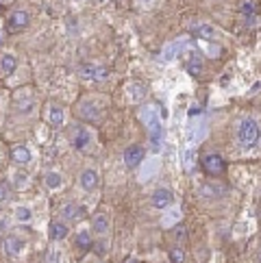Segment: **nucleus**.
<instances>
[{
    "instance_id": "nucleus-1",
    "label": "nucleus",
    "mask_w": 261,
    "mask_h": 263,
    "mask_svg": "<svg viewBox=\"0 0 261 263\" xmlns=\"http://www.w3.org/2000/svg\"><path fill=\"white\" fill-rule=\"evenodd\" d=\"M105 109H107L105 96H87V98H83L77 107H74V111H77L79 118L91 120V122H98L102 118V114H105Z\"/></svg>"
},
{
    "instance_id": "nucleus-2",
    "label": "nucleus",
    "mask_w": 261,
    "mask_h": 263,
    "mask_svg": "<svg viewBox=\"0 0 261 263\" xmlns=\"http://www.w3.org/2000/svg\"><path fill=\"white\" fill-rule=\"evenodd\" d=\"M142 120H144V124L148 126V130H151L153 146L159 148L161 139H163V126H161V116L157 114V107H155V105L144 107V109H142Z\"/></svg>"
},
{
    "instance_id": "nucleus-3",
    "label": "nucleus",
    "mask_w": 261,
    "mask_h": 263,
    "mask_svg": "<svg viewBox=\"0 0 261 263\" xmlns=\"http://www.w3.org/2000/svg\"><path fill=\"white\" fill-rule=\"evenodd\" d=\"M237 142L241 146H255L259 142V124L253 118H244L237 126Z\"/></svg>"
},
{
    "instance_id": "nucleus-4",
    "label": "nucleus",
    "mask_w": 261,
    "mask_h": 263,
    "mask_svg": "<svg viewBox=\"0 0 261 263\" xmlns=\"http://www.w3.org/2000/svg\"><path fill=\"white\" fill-rule=\"evenodd\" d=\"M29 22H31V13L26 11V9H17V11H13L11 17H9L7 29H9V33H20L29 26Z\"/></svg>"
},
{
    "instance_id": "nucleus-5",
    "label": "nucleus",
    "mask_w": 261,
    "mask_h": 263,
    "mask_svg": "<svg viewBox=\"0 0 261 263\" xmlns=\"http://www.w3.org/2000/svg\"><path fill=\"white\" fill-rule=\"evenodd\" d=\"M107 68L105 65H98V63H87L81 68V79L87 81V83H96V81H105L107 79Z\"/></svg>"
},
{
    "instance_id": "nucleus-6",
    "label": "nucleus",
    "mask_w": 261,
    "mask_h": 263,
    "mask_svg": "<svg viewBox=\"0 0 261 263\" xmlns=\"http://www.w3.org/2000/svg\"><path fill=\"white\" fill-rule=\"evenodd\" d=\"M153 206L155 209H172V204H174V194L170 190H165V187H159V190H155L153 194V198H151Z\"/></svg>"
},
{
    "instance_id": "nucleus-7",
    "label": "nucleus",
    "mask_w": 261,
    "mask_h": 263,
    "mask_svg": "<svg viewBox=\"0 0 261 263\" xmlns=\"http://www.w3.org/2000/svg\"><path fill=\"white\" fill-rule=\"evenodd\" d=\"M185 46H188V42L185 40H174V42H170L163 48V52H161V61H165V63H170V61H174V59H179L181 57V52L185 50Z\"/></svg>"
},
{
    "instance_id": "nucleus-8",
    "label": "nucleus",
    "mask_w": 261,
    "mask_h": 263,
    "mask_svg": "<svg viewBox=\"0 0 261 263\" xmlns=\"http://www.w3.org/2000/svg\"><path fill=\"white\" fill-rule=\"evenodd\" d=\"M91 144V133L87 128H83V126H77L74 128V133H72V146L77 148V150H87Z\"/></svg>"
},
{
    "instance_id": "nucleus-9",
    "label": "nucleus",
    "mask_w": 261,
    "mask_h": 263,
    "mask_svg": "<svg viewBox=\"0 0 261 263\" xmlns=\"http://www.w3.org/2000/svg\"><path fill=\"white\" fill-rule=\"evenodd\" d=\"M142 159H144V148L139 144H133L124 150V165L126 167H137L142 163Z\"/></svg>"
},
{
    "instance_id": "nucleus-10",
    "label": "nucleus",
    "mask_w": 261,
    "mask_h": 263,
    "mask_svg": "<svg viewBox=\"0 0 261 263\" xmlns=\"http://www.w3.org/2000/svg\"><path fill=\"white\" fill-rule=\"evenodd\" d=\"M100 183V178H98V172L96 170H91V167H87V170H83L81 176H79V185L83 187L85 192H94L96 187Z\"/></svg>"
},
{
    "instance_id": "nucleus-11",
    "label": "nucleus",
    "mask_w": 261,
    "mask_h": 263,
    "mask_svg": "<svg viewBox=\"0 0 261 263\" xmlns=\"http://www.w3.org/2000/svg\"><path fill=\"white\" fill-rule=\"evenodd\" d=\"M9 157H11V161H13V163L24 165V163H29L31 159H33V153H31V148H29V146L17 144V146H13L11 150H9Z\"/></svg>"
},
{
    "instance_id": "nucleus-12",
    "label": "nucleus",
    "mask_w": 261,
    "mask_h": 263,
    "mask_svg": "<svg viewBox=\"0 0 261 263\" xmlns=\"http://www.w3.org/2000/svg\"><path fill=\"white\" fill-rule=\"evenodd\" d=\"M24 248V241L17 237V235H9V237L5 239V255L7 257H17Z\"/></svg>"
},
{
    "instance_id": "nucleus-13",
    "label": "nucleus",
    "mask_w": 261,
    "mask_h": 263,
    "mask_svg": "<svg viewBox=\"0 0 261 263\" xmlns=\"http://www.w3.org/2000/svg\"><path fill=\"white\" fill-rule=\"evenodd\" d=\"M185 68H188V72L192 74V77H198V74L202 72V57L198 52H190L188 59H185Z\"/></svg>"
},
{
    "instance_id": "nucleus-14",
    "label": "nucleus",
    "mask_w": 261,
    "mask_h": 263,
    "mask_svg": "<svg viewBox=\"0 0 261 263\" xmlns=\"http://www.w3.org/2000/svg\"><path fill=\"white\" fill-rule=\"evenodd\" d=\"M46 120H48L52 126H61L63 120H65L63 109L59 105H48V109H46Z\"/></svg>"
},
{
    "instance_id": "nucleus-15",
    "label": "nucleus",
    "mask_w": 261,
    "mask_h": 263,
    "mask_svg": "<svg viewBox=\"0 0 261 263\" xmlns=\"http://www.w3.org/2000/svg\"><path fill=\"white\" fill-rule=\"evenodd\" d=\"M204 167H207L209 174H220L225 170V161H222L220 155H207L204 157Z\"/></svg>"
},
{
    "instance_id": "nucleus-16",
    "label": "nucleus",
    "mask_w": 261,
    "mask_h": 263,
    "mask_svg": "<svg viewBox=\"0 0 261 263\" xmlns=\"http://www.w3.org/2000/svg\"><path fill=\"white\" fill-rule=\"evenodd\" d=\"M35 109V98L33 96H17L15 98V111L22 116H29Z\"/></svg>"
},
{
    "instance_id": "nucleus-17",
    "label": "nucleus",
    "mask_w": 261,
    "mask_h": 263,
    "mask_svg": "<svg viewBox=\"0 0 261 263\" xmlns=\"http://www.w3.org/2000/svg\"><path fill=\"white\" fill-rule=\"evenodd\" d=\"M17 68V59H15V54L11 52H5L3 54V59H0V72L5 74V77H9V74H13Z\"/></svg>"
},
{
    "instance_id": "nucleus-18",
    "label": "nucleus",
    "mask_w": 261,
    "mask_h": 263,
    "mask_svg": "<svg viewBox=\"0 0 261 263\" xmlns=\"http://www.w3.org/2000/svg\"><path fill=\"white\" fill-rule=\"evenodd\" d=\"M192 33L198 37V40H216V35H218V31L213 29L211 24H198V26H194Z\"/></svg>"
},
{
    "instance_id": "nucleus-19",
    "label": "nucleus",
    "mask_w": 261,
    "mask_h": 263,
    "mask_svg": "<svg viewBox=\"0 0 261 263\" xmlns=\"http://www.w3.org/2000/svg\"><path fill=\"white\" fill-rule=\"evenodd\" d=\"M68 224L65 222H52L50 224V237L54 239V241H61V239H65L68 237Z\"/></svg>"
},
{
    "instance_id": "nucleus-20",
    "label": "nucleus",
    "mask_w": 261,
    "mask_h": 263,
    "mask_svg": "<svg viewBox=\"0 0 261 263\" xmlns=\"http://www.w3.org/2000/svg\"><path fill=\"white\" fill-rule=\"evenodd\" d=\"M44 183H46V187H48V190H59V187L63 185V176H61L59 172H46Z\"/></svg>"
},
{
    "instance_id": "nucleus-21",
    "label": "nucleus",
    "mask_w": 261,
    "mask_h": 263,
    "mask_svg": "<svg viewBox=\"0 0 261 263\" xmlns=\"http://www.w3.org/2000/svg\"><path fill=\"white\" fill-rule=\"evenodd\" d=\"M81 213H83V209H79V206L74 204V202H68V204H65L63 209H61V218H63V220H77Z\"/></svg>"
},
{
    "instance_id": "nucleus-22",
    "label": "nucleus",
    "mask_w": 261,
    "mask_h": 263,
    "mask_svg": "<svg viewBox=\"0 0 261 263\" xmlns=\"http://www.w3.org/2000/svg\"><path fill=\"white\" fill-rule=\"evenodd\" d=\"M126 93H128V100L130 102H139L144 98V87L139 85V83H130V85L126 87Z\"/></svg>"
},
{
    "instance_id": "nucleus-23",
    "label": "nucleus",
    "mask_w": 261,
    "mask_h": 263,
    "mask_svg": "<svg viewBox=\"0 0 261 263\" xmlns=\"http://www.w3.org/2000/svg\"><path fill=\"white\" fill-rule=\"evenodd\" d=\"M91 227H94V231H96L98 235H105V233L109 231V220L105 218V215H96L94 222H91Z\"/></svg>"
},
{
    "instance_id": "nucleus-24",
    "label": "nucleus",
    "mask_w": 261,
    "mask_h": 263,
    "mask_svg": "<svg viewBox=\"0 0 261 263\" xmlns=\"http://www.w3.org/2000/svg\"><path fill=\"white\" fill-rule=\"evenodd\" d=\"M77 246H79L81 250H89V248H91V237H89L87 231H81V233L77 235Z\"/></svg>"
},
{
    "instance_id": "nucleus-25",
    "label": "nucleus",
    "mask_w": 261,
    "mask_h": 263,
    "mask_svg": "<svg viewBox=\"0 0 261 263\" xmlns=\"http://www.w3.org/2000/svg\"><path fill=\"white\" fill-rule=\"evenodd\" d=\"M15 220L17 222H31L33 220V211L29 206H17L15 209Z\"/></svg>"
},
{
    "instance_id": "nucleus-26",
    "label": "nucleus",
    "mask_w": 261,
    "mask_h": 263,
    "mask_svg": "<svg viewBox=\"0 0 261 263\" xmlns=\"http://www.w3.org/2000/svg\"><path fill=\"white\" fill-rule=\"evenodd\" d=\"M194 150L192 148H188V150H185V153H183V165H185V170H188V172H192L194 170Z\"/></svg>"
},
{
    "instance_id": "nucleus-27",
    "label": "nucleus",
    "mask_w": 261,
    "mask_h": 263,
    "mask_svg": "<svg viewBox=\"0 0 261 263\" xmlns=\"http://www.w3.org/2000/svg\"><path fill=\"white\" fill-rule=\"evenodd\" d=\"M146 167H148V170L142 174V181H146L148 174H151V176H155V174H157V167H159V161H157V159H153V161H148V163H146Z\"/></svg>"
},
{
    "instance_id": "nucleus-28",
    "label": "nucleus",
    "mask_w": 261,
    "mask_h": 263,
    "mask_svg": "<svg viewBox=\"0 0 261 263\" xmlns=\"http://www.w3.org/2000/svg\"><path fill=\"white\" fill-rule=\"evenodd\" d=\"M13 185H15V190H24V187L29 185V176L26 174H15L13 176Z\"/></svg>"
},
{
    "instance_id": "nucleus-29",
    "label": "nucleus",
    "mask_w": 261,
    "mask_h": 263,
    "mask_svg": "<svg viewBox=\"0 0 261 263\" xmlns=\"http://www.w3.org/2000/svg\"><path fill=\"white\" fill-rule=\"evenodd\" d=\"M48 263H63V250L61 248H52L48 255Z\"/></svg>"
},
{
    "instance_id": "nucleus-30",
    "label": "nucleus",
    "mask_w": 261,
    "mask_h": 263,
    "mask_svg": "<svg viewBox=\"0 0 261 263\" xmlns=\"http://www.w3.org/2000/svg\"><path fill=\"white\" fill-rule=\"evenodd\" d=\"M170 261H172V263H183V261H185V252H183L181 248H174V250L170 252Z\"/></svg>"
},
{
    "instance_id": "nucleus-31",
    "label": "nucleus",
    "mask_w": 261,
    "mask_h": 263,
    "mask_svg": "<svg viewBox=\"0 0 261 263\" xmlns=\"http://www.w3.org/2000/svg\"><path fill=\"white\" fill-rule=\"evenodd\" d=\"M185 237H188V229H185L183 224H179V227L174 229V239H176V241H183Z\"/></svg>"
},
{
    "instance_id": "nucleus-32",
    "label": "nucleus",
    "mask_w": 261,
    "mask_h": 263,
    "mask_svg": "<svg viewBox=\"0 0 261 263\" xmlns=\"http://www.w3.org/2000/svg\"><path fill=\"white\" fill-rule=\"evenodd\" d=\"M179 218H181V213L179 211H172L170 215H165V218H163V227H172V224L179 220Z\"/></svg>"
},
{
    "instance_id": "nucleus-33",
    "label": "nucleus",
    "mask_w": 261,
    "mask_h": 263,
    "mask_svg": "<svg viewBox=\"0 0 261 263\" xmlns=\"http://www.w3.org/2000/svg\"><path fill=\"white\" fill-rule=\"evenodd\" d=\"M9 200V187L5 183H0V204H5Z\"/></svg>"
},
{
    "instance_id": "nucleus-34",
    "label": "nucleus",
    "mask_w": 261,
    "mask_h": 263,
    "mask_svg": "<svg viewBox=\"0 0 261 263\" xmlns=\"http://www.w3.org/2000/svg\"><path fill=\"white\" fill-rule=\"evenodd\" d=\"M5 229H7V222H5L3 218H0V235H3V233H5Z\"/></svg>"
},
{
    "instance_id": "nucleus-35",
    "label": "nucleus",
    "mask_w": 261,
    "mask_h": 263,
    "mask_svg": "<svg viewBox=\"0 0 261 263\" xmlns=\"http://www.w3.org/2000/svg\"><path fill=\"white\" fill-rule=\"evenodd\" d=\"M139 3H153V0H139Z\"/></svg>"
},
{
    "instance_id": "nucleus-36",
    "label": "nucleus",
    "mask_w": 261,
    "mask_h": 263,
    "mask_svg": "<svg viewBox=\"0 0 261 263\" xmlns=\"http://www.w3.org/2000/svg\"><path fill=\"white\" fill-rule=\"evenodd\" d=\"M74 3H79V0H74Z\"/></svg>"
}]
</instances>
